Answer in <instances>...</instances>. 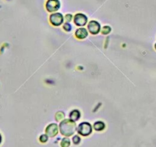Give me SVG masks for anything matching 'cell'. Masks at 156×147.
<instances>
[{"label":"cell","instance_id":"cell-12","mask_svg":"<svg viewBox=\"0 0 156 147\" xmlns=\"http://www.w3.org/2000/svg\"><path fill=\"white\" fill-rule=\"evenodd\" d=\"M64 29H66V31H70V29H71V26H70V24L68 23H66L65 25H64Z\"/></svg>","mask_w":156,"mask_h":147},{"label":"cell","instance_id":"cell-13","mask_svg":"<svg viewBox=\"0 0 156 147\" xmlns=\"http://www.w3.org/2000/svg\"><path fill=\"white\" fill-rule=\"evenodd\" d=\"M71 19H72L71 15H67V16H66V20H67V22H70V21H71Z\"/></svg>","mask_w":156,"mask_h":147},{"label":"cell","instance_id":"cell-1","mask_svg":"<svg viewBox=\"0 0 156 147\" xmlns=\"http://www.w3.org/2000/svg\"><path fill=\"white\" fill-rule=\"evenodd\" d=\"M75 128H76L75 123L70 120H65L60 124V130L61 133L65 136H70L73 134L75 131Z\"/></svg>","mask_w":156,"mask_h":147},{"label":"cell","instance_id":"cell-4","mask_svg":"<svg viewBox=\"0 0 156 147\" xmlns=\"http://www.w3.org/2000/svg\"><path fill=\"white\" fill-rule=\"evenodd\" d=\"M63 16L62 15L60 14V13H55V14H52L50 17V22L52 25H61L63 22Z\"/></svg>","mask_w":156,"mask_h":147},{"label":"cell","instance_id":"cell-9","mask_svg":"<svg viewBox=\"0 0 156 147\" xmlns=\"http://www.w3.org/2000/svg\"><path fill=\"white\" fill-rule=\"evenodd\" d=\"M70 119L72 120V121H76L77 120H79L80 118V112L76 110V109H74L73 111L70 113Z\"/></svg>","mask_w":156,"mask_h":147},{"label":"cell","instance_id":"cell-11","mask_svg":"<svg viewBox=\"0 0 156 147\" xmlns=\"http://www.w3.org/2000/svg\"><path fill=\"white\" fill-rule=\"evenodd\" d=\"M110 31H111L110 27L105 26V27H103V30H102V33H103V34H107L110 32Z\"/></svg>","mask_w":156,"mask_h":147},{"label":"cell","instance_id":"cell-2","mask_svg":"<svg viewBox=\"0 0 156 147\" xmlns=\"http://www.w3.org/2000/svg\"><path fill=\"white\" fill-rule=\"evenodd\" d=\"M91 131H92L91 126L88 123H82L78 127V133L83 136H87L91 133Z\"/></svg>","mask_w":156,"mask_h":147},{"label":"cell","instance_id":"cell-3","mask_svg":"<svg viewBox=\"0 0 156 147\" xmlns=\"http://www.w3.org/2000/svg\"><path fill=\"white\" fill-rule=\"evenodd\" d=\"M60 5L61 4L58 0H48L46 4V8L48 11L52 13V12H55L59 9Z\"/></svg>","mask_w":156,"mask_h":147},{"label":"cell","instance_id":"cell-5","mask_svg":"<svg viewBox=\"0 0 156 147\" xmlns=\"http://www.w3.org/2000/svg\"><path fill=\"white\" fill-rule=\"evenodd\" d=\"M87 22V18L83 14H77L74 17V22L78 26H83Z\"/></svg>","mask_w":156,"mask_h":147},{"label":"cell","instance_id":"cell-15","mask_svg":"<svg viewBox=\"0 0 156 147\" xmlns=\"http://www.w3.org/2000/svg\"><path fill=\"white\" fill-rule=\"evenodd\" d=\"M1 140H2V137H1V136H0V142H1Z\"/></svg>","mask_w":156,"mask_h":147},{"label":"cell","instance_id":"cell-10","mask_svg":"<svg viewBox=\"0 0 156 147\" xmlns=\"http://www.w3.org/2000/svg\"><path fill=\"white\" fill-rule=\"evenodd\" d=\"M105 127L104 124L103 122H97L94 124V128L96 130H102Z\"/></svg>","mask_w":156,"mask_h":147},{"label":"cell","instance_id":"cell-8","mask_svg":"<svg viewBox=\"0 0 156 147\" xmlns=\"http://www.w3.org/2000/svg\"><path fill=\"white\" fill-rule=\"evenodd\" d=\"M46 131L48 133L49 136H54L57 134V133H58V127H57L56 124H51V125H49L48 127H47Z\"/></svg>","mask_w":156,"mask_h":147},{"label":"cell","instance_id":"cell-16","mask_svg":"<svg viewBox=\"0 0 156 147\" xmlns=\"http://www.w3.org/2000/svg\"><path fill=\"white\" fill-rule=\"evenodd\" d=\"M155 48H156V45H155Z\"/></svg>","mask_w":156,"mask_h":147},{"label":"cell","instance_id":"cell-14","mask_svg":"<svg viewBox=\"0 0 156 147\" xmlns=\"http://www.w3.org/2000/svg\"><path fill=\"white\" fill-rule=\"evenodd\" d=\"M40 139H41V140L42 141V142H45V141L47 140V136H45V135H44V136H41Z\"/></svg>","mask_w":156,"mask_h":147},{"label":"cell","instance_id":"cell-7","mask_svg":"<svg viewBox=\"0 0 156 147\" xmlns=\"http://www.w3.org/2000/svg\"><path fill=\"white\" fill-rule=\"evenodd\" d=\"M75 34H76V38H79V39H83L87 36L88 33L85 28H79V29L76 30Z\"/></svg>","mask_w":156,"mask_h":147},{"label":"cell","instance_id":"cell-6","mask_svg":"<svg viewBox=\"0 0 156 147\" xmlns=\"http://www.w3.org/2000/svg\"><path fill=\"white\" fill-rule=\"evenodd\" d=\"M88 29H89L90 32L93 34H97L99 33L100 30V25L98 22H95V21H92L88 25Z\"/></svg>","mask_w":156,"mask_h":147}]
</instances>
